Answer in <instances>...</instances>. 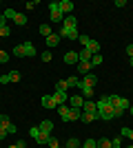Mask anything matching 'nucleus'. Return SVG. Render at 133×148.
Here are the masks:
<instances>
[{
	"label": "nucleus",
	"instance_id": "nucleus-1",
	"mask_svg": "<svg viewBox=\"0 0 133 148\" xmlns=\"http://www.w3.org/2000/svg\"><path fill=\"white\" fill-rule=\"evenodd\" d=\"M49 11H51V22H62L64 13L60 11V2H49Z\"/></svg>",
	"mask_w": 133,
	"mask_h": 148
},
{
	"label": "nucleus",
	"instance_id": "nucleus-2",
	"mask_svg": "<svg viewBox=\"0 0 133 148\" xmlns=\"http://www.w3.org/2000/svg\"><path fill=\"white\" fill-rule=\"evenodd\" d=\"M115 113H113V106L109 104L104 106V108H98V119H102V122H109V119H113Z\"/></svg>",
	"mask_w": 133,
	"mask_h": 148
},
{
	"label": "nucleus",
	"instance_id": "nucleus-3",
	"mask_svg": "<svg viewBox=\"0 0 133 148\" xmlns=\"http://www.w3.org/2000/svg\"><path fill=\"white\" fill-rule=\"evenodd\" d=\"M95 84H98V75H95V73H87V75H84V80H80V84H78V88H84V86L93 88Z\"/></svg>",
	"mask_w": 133,
	"mask_h": 148
},
{
	"label": "nucleus",
	"instance_id": "nucleus-4",
	"mask_svg": "<svg viewBox=\"0 0 133 148\" xmlns=\"http://www.w3.org/2000/svg\"><path fill=\"white\" fill-rule=\"evenodd\" d=\"M58 36H60V40H62V38H67V40H78L80 33H78V29H60Z\"/></svg>",
	"mask_w": 133,
	"mask_h": 148
},
{
	"label": "nucleus",
	"instance_id": "nucleus-5",
	"mask_svg": "<svg viewBox=\"0 0 133 148\" xmlns=\"http://www.w3.org/2000/svg\"><path fill=\"white\" fill-rule=\"evenodd\" d=\"M62 29H78V20H76V16H64V20H62Z\"/></svg>",
	"mask_w": 133,
	"mask_h": 148
},
{
	"label": "nucleus",
	"instance_id": "nucleus-6",
	"mask_svg": "<svg viewBox=\"0 0 133 148\" xmlns=\"http://www.w3.org/2000/svg\"><path fill=\"white\" fill-rule=\"evenodd\" d=\"M76 7H73V2L71 0H60V11L64 13V16H71V11H73Z\"/></svg>",
	"mask_w": 133,
	"mask_h": 148
},
{
	"label": "nucleus",
	"instance_id": "nucleus-7",
	"mask_svg": "<svg viewBox=\"0 0 133 148\" xmlns=\"http://www.w3.org/2000/svg\"><path fill=\"white\" fill-rule=\"evenodd\" d=\"M67 97H69V95H67V91H56V93H53V99H56L58 106L67 104Z\"/></svg>",
	"mask_w": 133,
	"mask_h": 148
},
{
	"label": "nucleus",
	"instance_id": "nucleus-8",
	"mask_svg": "<svg viewBox=\"0 0 133 148\" xmlns=\"http://www.w3.org/2000/svg\"><path fill=\"white\" fill-rule=\"evenodd\" d=\"M64 62L67 64H76V62H80V56H78L76 51H67L64 53Z\"/></svg>",
	"mask_w": 133,
	"mask_h": 148
},
{
	"label": "nucleus",
	"instance_id": "nucleus-9",
	"mask_svg": "<svg viewBox=\"0 0 133 148\" xmlns=\"http://www.w3.org/2000/svg\"><path fill=\"white\" fill-rule=\"evenodd\" d=\"M91 62H78V73L80 75H87V73H91Z\"/></svg>",
	"mask_w": 133,
	"mask_h": 148
},
{
	"label": "nucleus",
	"instance_id": "nucleus-10",
	"mask_svg": "<svg viewBox=\"0 0 133 148\" xmlns=\"http://www.w3.org/2000/svg\"><path fill=\"white\" fill-rule=\"evenodd\" d=\"M44 42H47V47H49V49H53V47H58V44H60V36L51 33L49 38H44Z\"/></svg>",
	"mask_w": 133,
	"mask_h": 148
},
{
	"label": "nucleus",
	"instance_id": "nucleus-11",
	"mask_svg": "<svg viewBox=\"0 0 133 148\" xmlns=\"http://www.w3.org/2000/svg\"><path fill=\"white\" fill-rule=\"evenodd\" d=\"M69 104H71V108H82L84 97H82V95H73V97L69 99Z\"/></svg>",
	"mask_w": 133,
	"mask_h": 148
},
{
	"label": "nucleus",
	"instance_id": "nucleus-12",
	"mask_svg": "<svg viewBox=\"0 0 133 148\" xmlns=\"http://www.w3.org/2000/svg\"><path fill=\"white\" fill-rule=\"evenodd\" d=\"M42 106H44V108H58L53 95H44V97H42Z\"/></svg>",
	"mask_w": 133,
	"mask_h": 148
},
{
	"label": "nucleus",
	"instance_id": "nucleus-13",
	"mask_svg": "<svg viewBox=\"0 0 133 148\" xmlns=\"http://www.w3.org/2000/svg\"><path fill=\"white\" fill-rule=\"evenodd\" d=\"M49 137H51V133H47V130H40V133H38V137H36V142H38V144H42V146H47Z\"/></svg>",
	"mask_w": 133,
	"mask_h": 148
},
{
	"label": "nucleus",
	"instance_id": "nucleus-14",
	"mask_svg": "<svg viewBox=\"0 0 133 148\" xmlns=\"http://www.w3.org/2000/svg\"><path fill=\"white\" fill-rule=\"evenodd\" d=\"M95 119H98V113H82L80 115V122H84V124H91Z\"/></svg>",
	"mask_w": 133,
	"mask_h": 148
},
{
	"label": "nucleus",
	"instance_id": "nucleus-15",
	"mask_svg": "<svg viewBox=\"0 0 133 148\" xmlns=\"http://www.w3.org/2000/svg\"><path fill=\"white\" fill-rule=\"evenodd\" d=\"M58 113H60V119H62V122H69V106L67 104L58 106Z\"/></svg>",
	"mask_w": 133,
	"mask_h": 148
},
{
	"label": "nucleus",
	"instance_id": "nucleus-16",
	"mask_svg": "<svg viewBox=\"0 0 133 148\" xmlns=\"http://www.w3.org/2000/svg\"><path fill=\"white\" fill-rule=\"evenodd\" d=\"M80 115H82V111H80V108H71V106H69V122H78V119H80Z\"/></svg>",
	"mask_w": 133,
	"mask_h": 148
},
{
	"label": "nucleus",
	"instance_id": "nucleus-17",
	"mask_svg": "<svg viewBox=\"0 0 133 148\" xmlns=\"http://www.w3.org/2000/svg\"><path fill=\"white\" fill-rule=\"evenodd\" d=\"M78 56H80V62H91V58H93V53H91V51H89L87 47H84V49L80 51Z\"/></svg>",
	"mask_w": 133,
	"mask_h": 148
},
{
	"label": "nucleus",
	"instance_id": "nucleus-18",
	"mask_svg": "<svg viewBox=\"0 0 133 148\" xmlns=\"http://www.w3.org/2000/svg\"><path fill=\"white\" fill-rule=\"evenodd\" d=\"M25 44V58H33L36 56V47H33L31 42H22Z\"/></svg>",
	"mask_w": 133,
	"mask_h": 148
},
{
	"label": "nucleus",
	"instance_id": "nucleus-19",
	"mask_svg": "<svg viewBox=\"0 0 133 148\" xmlns=\"http://www.w3.org/2000/svg\"><path fill=\"white\" fill-rule=\"evenodd\" d=\"M38 128H40V130H47V133H51V130H53V122H51V119H42Z\"/></svg>",
	"mask_w": 133,
	"mask_h": 148
},
{
	"label": "nucleus",
	"instance_id": "nucleus-20",
	"mask_svg": "<svg viewBox=\"0 0 133 148\" xmlns=\"http://www.w3.org/2000/svg\"><path fill=\"white\" fill-rule=\"evenodd\" d=\"M82 106H84V111H82V113H98V108H95V102H91V99H87Z\"/></svg>",
	"mask_w": 133,
	"mask_h": 148
},
{
	"label": "nucleus",
	"instance_id": "nucleus-21",
	"mask_svg": "<svg viewBox=\"0 0 133 148\" xmlns=\"http://www.w3.org/2000/svg\"><path fill=\"white\" fill-rule=\"evenodd\" d=\"M67 148H82V144H80L78 137H69L67 139Z\"/></svg>",
	"mask_w": 133,
	"mask_h": 148
},
{
	"label": "nucleus",
	"instance_id": "nucleus-22",
	"mask_svg": "<svg viewBox=\"0 0 133 148\" xmlns=\"http://www.w3.org/2000/svg\"><path fill=\"white\" fill-rule=\"evenodd\" d=\"M89 51H91V53H100V42H98V40H91V42H89V47H87Z\"/></svg>",
	"mask_w": 133,
	"mask_h": 148
},
{
	"label": "nucleus",
	"instance_id": "nucleus-23",
	"mask_svg": "<svg viewBox=\"0 0 133 148\" xmlns=\"http://www.w3.org/2000/svg\"><path fill=\"white\" fill-rule=\"evenodd\" d=\"M13 22H16L18 27H25V25H27V16H25V13H16V18H13Z\"/></svg>",
	"mask_w": 133,
	"mask_h": 148
},
{
	"label": "nucleus",
	"instance_id": "nucleus-24",
	"mask_svg": "<svg viewBox=\"0 0 133 148\" xmlns=\"http://www.w3.org/2000/svg\"><path fill=\"white\" fill-rule=\"evenodd\" d=\"M95 144H98V148H113V146H111V139H107V137L95 139Z\"/></svg>",
	"mask_w": 133,
	"mask_h": 148
},
{
	"label": "nucleus",
	"instance_id": "nucleus-25",
	"mask_svg": "<svg viewBox=\"0 0 133 148\" xmlns=\"http://www.w3.org/2000/svg\"><path fill=\"white\" fill-rule=\"evenodd\" d=\"M13 56H16V58H25V44H18V47H13Z\"/></svg>",
	"mask_w": 133,
	"mask_h": 148
},
{
	"label": "nucleus",
	"instance_id": "nucleus-26",
	"mask_svg": "<svg viewBox=\"0 0 133 148\" xmlns=\"http://www.w3.org/2000/svg\"><path fill=\"white\" fill-rule=\"evenodd\" d=\"M56 91H69L67 80H58V82H56Z\"/></svg>",
	"mask_w": 133,
	"mask_h": 148
},
{
	"label": "nucleus",
	"instance_id": "nucleus-27",
	"mask_svg": "<svg viewBox=\"0 0 133 148\" xmlns=\"http://www.w3.org/2000/svg\"><path fill=\"white\" fill-rule=\"evenodd\" d=\"M40 36L49 38L51 36V25H40Z\"/></svg>",
	"mask_w": 133,
	"mask_h": 148
},
{
	"label": "nucleus",
	"instance_id": "nucleus-28",
	"mask_svg": "<svg viewBox=\"0 0 133 148\" xmlns=\"http://www.w3.org/2000/svg\"><path fill=\"white\" fill-rule=\"evenodd\" d=\"M98 64H102V53H95L91 58V66H98Z\"/></svg>",
	"mask_w": 133,
	"mask_h": 148
},
{
	"label": "nucleus",
	"instance_id": "nucleus-29",
	"mask_svg": "<svg viewBox=\"0 0 133 148\" xmlns=\"http://www.w3.org/2000/svg\"><path fill=\"white\" fill-rule=\"evenodd\" d=\"M80 91H82L84 99H89V97H93V88H89V86H84V88H80Z\"/></svg>",
	"mask_w": 133,
	"mask_h": 148
},
{
	"label": "nucleus",
	"instance_id": "nucleus-30",
	"mask_svg": "<svg viewBox=\"0 0 133 148\" xmlns=\"http://www.w3.org/2000/svg\"><path fill=\"white\" fill-rule=\"evenodd\" d=\"M16 13H18V11H13V9H7L2 16H5V20H13V18H16Z\"/></svg>",
	"mask_w": 133,
	"mask_h": 148
},
{
	"label": "nucleus",
	"instance_id": "nucleus-31",
	"mask_svg": "<svg viewBox=\"0 0 133 148\" xmlns=\"http://www.w3.org/2000/svg\"><path fill=\"white\" fill-rule=\"evenodd\" d=\"M80 42H82V47H89V42H91V38L89 36H84V33H80V38H78Z\"/></svg>",
	"mask_w": 133,
	"mask_h": 148
},
{
	"label": "nucleus",
	"instance_id": "nucleus-32",
	"mask_svg": "<svg viewBox=\"0 0 133 148\" xmlns=\"http://www.w3.org/2000/svg\"><path fill=\"white\" fill-rule=\"evenodd\" d=\"M47 146H49V148H60V144H58V139H56V137H49Z\"/></svg>",
	"mask_w": 133,
	"mask_h": 148
},
{
	"label": "nucleus",
	"instance_id": "nucleus-33",
	"mask_svg": "<svg viewBox=\"0 0 133 148\" xmlns=\"http://www.w3.org/2000/svg\"><path fill=\"white\" fill-rule=\"evenodd\" d=\"M0 124H2V126H9V124H11V119H9V115H0Z\"/></svg>",
	"mask_w": 133,
	"mask_h": 148
},
{
	"label": "nucleus",
	"instance_id": "nucleus-34",
	"mask_svg": "<svg viewBox=\"0 0 133 148\" xmlns=\"http://www.w3.org/2000/svg\"><path fill=\"white\" fill-rule=\"evenodd\" d=\"M67 84H69V88H73V86H78V84H80V80H78V77H69V80H67Z\"/></svg>",
	"mask_w": 133,
	"mask_h": 148
},
{
	"label": "nucleus",
	"instance_id": "nucleus-35",
	"mask_svg": "<svg viewBox=\"0 0 133 148\" xmlns=\"http://www.w3.org/2000/svg\"><path fill=\"white\" fill-rule=\"evenodd\" d=\"M9 80L11 82H20V73L18 71H11V73H9Z\"/></svg>",
	"mask_w": 133,
	"mask_h": 148
},
{
	"label": "nucleus",
	"instance_id": "nucleus-36",
	"mask_svg": "<svg viewBox=\"0 0 133 148\" xmlns=\"http://www.w3.org/2000/svg\"><path fill=\"white\" fill-rule=\"evenodd\" d=\"M82 148H98V144H95V139H87Z\"/></svg>",
	"mask_w": 133,
	"mask_h": 148
},
{
	"label": "nucleus",
	"instance_id": "nucleus-37",
	"mask_svg": "<svg viewBox=\"0 0 133 148\" xmlns=\"http://www.w3.org/2000/svg\"><path fill=\"white\" fill-rule=\"evenodd\" d=\"M5 62H9V53L0 51V64H5Z\"/></svg>",
	"mask_w": 133,
	"mask_h": 148
},
{
	"label": "nucleus",
	"instance_id": "nucleus-38",
	"mask_svg": "<svg viewBox=\"0 0 133 148\" xmlns=\"http://www.w3.org/2000/svg\"><path fill=\"white\" fill-rule=\"evenodd\" d=\"M7 36H9V27H0V38H7Z\"/></svg>",
	"mask_w": 133,
	"mask_h": 148
},
{
	"label": "nucleus",
	"instance_id": "nucleus-39",
	"mask_svg": "<svg viewBox=\"0 0 133 148\" xmlns=\"http://www.w3.org/2000/svg\"><path fill=\"white\" fill-rule=\"evenodd\" d=\"M111 146H113V148H122V144H120V137H113V139H111Z\"/></svg>",
	"mask_w": 133,
	"mask_h": 148
},
{
	"label": "nucleus",
	"instance_id": "nucleus-40",
	"mask_svg": "<svg viewBox=\"0 0 133 148\" xmlns=\"http://www.w3.org/2000/svg\"><path fill=\"white\" fill-rule=\"evenodd\" d=\"M38 133H40V128H38V126H33V128L29 130V135H31L33 139H36V137H38Z\"/></svg>",
	"mask_w": 133,
	"mask_h": 148
},
{
	"label": "nucleus",
	"instance_id": "nucleus-41",
	"mask_svg": "<svg viewBox=\"0 0 133 148\" xmlns=\"http://www.w3.org/2000/svg\"><path fill=\"white\" fill-rule=\"evenodd\" d=\"M51 60H53L51 53H49V51H44V53H42V62H51Z\"/></svg>",
	"mask_w": 133,
	"mask_h": 148
},
{
	"label": "nucleus",
	"instance_id": "nucleus-42",
	"mask_svg": "<svg viewBox=\"0 0 133 148\" xmlns=\"http://www.w3.org/2000/svg\"><path fill=\"white\" fill-rule=\"evenodd\" d=\"M7 135H9V133H7V128L2 126V124H0V139H5Z\"/></svg>",
	"mask_w": 133,
	"mask_h": 148
},
{
	"label": "nucleus",
	"instance_id": "nucleus-43",
	"mask_svg": "<svg viewBox=\"0 0 133 148\" xmlns=\"http://www.w3.org/2000/svg\"><path fill=\"white\" fill-rule=\"evenodd\" d=\"M9 82H11V80H9V73H7V75H0V84H9Z\"/></svg>",
	"mask_w": 133,
	"mask_h": 148
},
{
	"label": "nucleus",
	"instance_id": "nucleus-44",
	"mask_svg": "<svg viewBox=\"0 0 133 148\" xmlns=\"http://www.w3.org/2000/svg\"><path fill=\"white\" fill-rule=\"evenodd\" d=\"M16 130H18V128H16V124H9V126H7V133H16Z\"/></svg>",
	"mask_w": 133,
	"mask_h": 148
},
{
	"label": "nucleus",
	"instance_id": "nucleus-45",
	"mask_svg": "<svg viewBox=\"0 0 133 148\" xmlns=\"http://www.w3.org/2000/svg\"><path fill=\"white\" fill-rule=\"evenodd\" d=\"M127 56L133 58V44H127Z\"/></svg>",
	"mask_w": 133,
	"mask_h": 148
},
{
	"label": "nucleus",
	"instance_id": "nucleus-46",
	"mask_svg": "<svg viewBox=\"0 0 133 148\" xmlns=\"http://www.w3.org/2000/svg\"><path fill=\"white\" fill-rule=\"evenodd\" d=\"M7 148H27V146H25V142H18V144H16V146H13V144H11V146H7Z\"/></svg>",
	"mask_w": 133,
	"mask_h": 148
},
{
	"label": "nucleus",
	"instance_id": "nucleus-47",
	"mask_svg": "<svg viewBox=\"0 0 133 148\" xmlns=\"http://www.w3.org/2000/svg\"><path fill=\"white\" fill-rule=\"evenodd\" d=\"M115 7H127V0H115Z\"/></svg>",
	"mask_w": 133,
	"mask_h": 148
},
{
	"label": "nucleus",
	"instance_id": "nucleus-48",
	"mask_svg": "<svg viewBox=\"0 0 133 148\" xmlns=\"http://www.w3.org/2000/svg\"><path fill=\"white\" fill-rule=\"evenodd\" d=\"M5 22H7V20H5V16H0V27H5Z\"/></svg>",
	"mask_w": 133,
	"mask_h": 148
},
{
	"label": "nucleus",
	"instance_id": "nucleus-49",
	"mask_svg": "<svg viewBox=\"0 0 133 148\" xmlns=\"http://www.w3.org/2000/svg\"><path fill=\"white\" fill-rule=\"evenodd\" d=\"M129 137H131V139H133V128H131V133H129Z\"/></svg>",
	"mask_w": 133,
	"mask_h": 148
},
{
	"label": "nucleus",
	"instance_id": "nucleus-50",
	"mask_svg": "<svg viewBox=\"0 0 133 148\" xmlns=\"http://www.w3.org/2000/svg\"><path fill=\"white\" fill-rule=\"evenodd\" d=\"M129 113H131V115H133V104H131V108H129Z\"/></svg>",
	"mask_w": 133,
	"mask_h": 148
},
{
	"label": "nucleus",
	"instance_id": "nucleus-51",
	"mask_svg": "<svg viewBox=\"0 0 133 148\" xmlns=\"http://www.w3.org/2000/svg\"><path fill=\"white\" fill-rule=\"evenodd\" d=\"M129 62H131V66H133V58H129Z\"/></svg>",
	"mask_w": 133,
	"mask_h": 148
}]
</instances>
